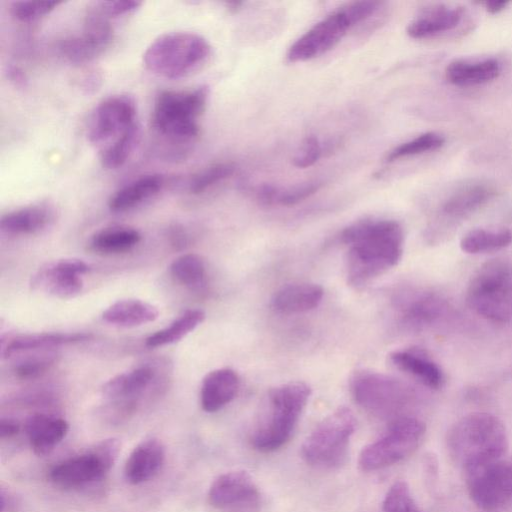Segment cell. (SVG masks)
Here are the masks:
<instances>
[{
  "mask_svg": "<svg viewBox=\"0 0 512 512\" xmlns=\"http://www.w3.org/2000/svg\"><path fill=\"white\" fill-rule=\"evenodd\" d=\"M340 239L348 247L346 276L353 287L384 274L399 263L403 254V230L394 220H360L346 227Z\"/></svg>",
  "mask_w": 512,
  "mask_h": 512,
  "instance_id": "1",
  "label": "cell"
},
{
  "mask_svg": "<svg viewBox=\"0 0 512 512\" xmlns=\"http://www.w3.org/2000/svg\"><path fill=\"white\" fill-rule=\"evenodd\" d=\"M311 389L301 381L272 388L251 432L250 443L260 452H272L291 438L307 405Z\"/></svg>",
  "mask_w": 512,
  "mask_h": 512,
  "instance_id": "2",
  "label": "cell"
},
{
  "mask_svg": "<svg viewBox=\"0 0 512 512\" xmlns=\"http://www.w3.org/2000/svg\"><path fill=\"white\" fill-rule=\"evenodd\" d=\"M451 456L464 470L502 459L508 436L502 421L493 414L475 412L463 416L447 436Z\"/></svg>",
  "mask_w": 512,
  "mask_h": 512,
  "instance_id": "3",
  "label": "cell"
},
{
  "mask_svg": "<svg viewBox=\"0 0 512 512\" xmlns=\"http://www.w3.org/2000/svg\"><path fill=\"white\" fill-rule=\"evenodd\" d=\"M211 53L208 41L192 32L165 33L154 39L143 54L150 72L167 79H180L197 71Z\"/></svg>",
  "mask_w": 512,
  "mask_h": 512,
  "instance_id": "4",
  "label": "cell"
},
{
  "mask_svg": "<svg viewBox=\"0 0 512 512\" xmlns=\"http://www.w3.org/2000/svg\"><path fill=\"white\" fill-rule=\"evenodd\" d=\"M466 302L477 315L497 323L512 319V260L494 258L471 277Z\"/></svg>",
  "mask_w": 512,
  "mask_h": 512,
  "instance_id": "5",
  "label": "cell"
},
{
  "mask_svg": "<svg viewBox=\"0 0 512 512\" xmlns=\"http://www.w3.org/2000/svg\"><path fill=\"white\" fill-rule=\"evenodd\" d=\"M207 98L206 86L160 92L152 112L153 128L173 140H192L199 133L198 118L205 109Z\"/></svg>",
  "mask_w": 512,
  "mask_h": 512,
  "instance_id": "6",
  "label": "cell"
},
{
  "mask_svg": "<svg viewBox=\"0 0 512 512\" xmlns=\"http://www.w3.org/2000/svg\"><path fill=\"white\" fill-rule=\"evenodd\" d=\"M356 420L352 411L341 407L325 417L308 435L301 447L307 464L318 469H336L348 455Z\"/></svg>",
  "mask_w": 512,
  "mask_h": 512,
  "instance_id": "7",
  "label": "cell"
},
{
  "mask_svg": "<svg viewBox=\"0 0 512 512\" xmlns=\"http://www.w3.org/2000/svg\"><path fill=\"white\" fill-rule=\"evenodd\" d=\"M425 431V424L415 417L394 419L379 439L362 449L358 460L360 469L376 471L402 461L418 448Z\"/></svg>",
  "mask_w": 512,
  "mask_h": 512,
  "instance_id": "8",
  "label": "cell"
},
{
  "mask_svg": "<svg viewBox=\"0 0 512 512\" xmlns=\"http://www.w3.org/2000/svg\"><path fill=\"white\" fill-rule=\"evenodd\" d=\"M120 450L117 439L101 440L85 453L55 465L50 480L62 488H79L101 480L112 468Z\"/></svg>",
  "mask_w": 512,
  "mask_h": 512,
  "instance_id": "9",
  "label": "cell"
},
{
  "mask_svg": "<svg viewBox=\"0 0 512 512\" xmlns=\"http://www.w3.org/2000/svg\"><path fill=\"white\" fill-rule=\"evenodd\" d=\"M465 472L469 494L480 509L495 511L512 500V463L499 459Z\"/></svg>",
  "mask_w": 512,
  "mask_h": 512,
  "instance_id": "10",
  "label": "cell"
},
{
  "mask_svg": "<svg viewBox=\"0 0 512 512\" xmlns=\"http://www.w3.org/2000/svg\"><path fill=\"white\" fill-rule=\"evenodd\" d=\"M349 385L354 400L377 415L393 412L407 397L403 383L371 370H356L350 377Z\"/></svg>",
  "mask_w": 512,
  "mask_h": 512,
  "instance_id": "11",
  "label": "cell"
},
{
  "mask_svg": "<svg viewBox=\"0 0 512 512\" xmlns=\"http://www.w3.org/2000/svg\"><path fill=\"white\" fill-rule=\"evenodd\" d=\"M345 6L316 23L289 48L288 62H303L320 56L335 47L354 26Z\"/></svg>",
  "mask_w": 512,
  "mask_h": 512,
  "instance_id": "12",
  "label": "cell"
},
{
  "mask_svg": "<svg viewBox=\"0 0 512 512\" xmlns=\"http://www.w3.org/2000/svg\"><path fill=\"white\" fill-rule=\"evenodd\" d=\"M136 104L128 95H114L101 101L90 115L88 140L107 146L136 123Z\"/></svg>",
  "mask_w": 512,
  "mask_h": 512,
  "instance_id": "13",
  "label": "cell"
},
{
  "mask_svg": "<svg viewBox=\"0 0 512 512\" xmlns=\"http://www.w3.org/2000/svg\"><path fill=\"white\" fill-rule=\"evenodd\" d=\"M112 38L113 28L109 18L93 7L85 17L81 33L64 39L59 49L68 61L86 63L103 53Z\"/></svg>",
  "mask_w": 512,
  "mask_h": 512,
  "instance_id": "14",
  "label": "cell"
},
{
  "mask_svg": "<svg viewBox=\"0 0 512 512\" xmlns=\"http://www.w3.org/2000/svg\"><path fill=\"white\" fill-rule=\"evenodd\" d=\"M89 265L76 258L59 259L41 266L32 276L30 286L59 299H71L83 290L82 275Z\"/></svg>",
  "mask_w": 512,
  "mask_h": 512,
  "instance_id": "15",
  "label": "cell"
},
{
  "mask_svg": "<svg viewBox=\"0 0 512 512\" xmlns=\"http://www.w3.org/2000/svg\"><path fill=\"white\" fill-rule=\"evenodd\" d=\"M258 499V488L245 471H230L219 475L208 491L209 504L219 510L251 506Z\"/></svg>",
  "mask_w": 512,
  "mask_h": 512,
  "instance_id": "16",
  "label": "cell"
},
{
  "mask_svg": "<svg viewBox=\"0 0 512 512\" xmlns=\"http://www.w3.org/2000/svg\"><path fill=\"white\" fill-rule=\"evenodd\" d=\"M464 17V9L444 4L424 8L408 24L406 32L413 39H426L455 29Z\"/></svg>",
  "mask_w": 512,
  "mask_h": 512,
  "instance_id": "17",
  "label": "cell"
},
{
  "mask_svg": "<svg viewBox=\"0 0 512 512\" xmlns=\"http://www.w3.org/2000/svg\"><path fill=\"white\" fill-rule=\"evenodd\" d=\"M165 460V447L157 438L141 441L130 453L124 468L126 480L138 485L152 479Z\"/></svg>",
  "mask_w": 512,
  "mask_h": 512,
  "instance_id": "18",
  "label": "cell"
},
{
  "mask_svg": "<svg viewBox=\"0 0 512 512\" xmlns=\"http://www.w3.org/2000/svg\"><path fill=\"white\" fill-rule=\"evenodd\" d=\"M238 374L230 368H219L205 375L200 387V404L205 412L213 413L230 403L239 390Z\"/></svg>",
  "mask_w": 512,
  "mask_h": 512,
  "instance_id": "19",
  "label": "cell"
},
{
  "mask_svg": "<svg viewBox=\"0 0 512 512\" xmlns=\"http://www.w3.org/2000/svg\"><path fill=\"white\" fill-rule=\"evenodd\" d=\"M24 429L33 452L43 456L65 438L69 424L63 418L37 413L27 418Z\"/></svg>",
  "mask_w": 512,
  "mask_h": 512,
  "instance_id": "20",
  "label": "cell"
},
{
  "mask_svg": "<svg viewBox=\"0 0 512 512\" xmlns=\"http://www.w3.org/2000/svg\"><path fill=\"white\" fill-rule=\"evenodd\" d=\"M389 359L398 370L430 389H439L445 382L444 373L439 365L420 349L397 350L390 353Z\"/></svg>",
  "mask_w": 512,
  "mask_h": 512,
  "instance_id": "21",
  "label": "cell"
},
{
  "mask_svg": "<svg viewBox=\"0 0 512 512\" xmlns=\"http://www.w3.org/2000/svg\"><path fill=\"white\" fill-rule=\"evenodd\" d=\"M494 193V189L486 183L464 184L444 200L441 214L451 221L463 219L485 205Z\"/></svg>",
  "mask_w": 512,
  "mask_h": 512,
  "instance_id": "22",
  "label": "cell"
},
{
  "mask_svg": "<svg viewBox=\"0 0 512 512\" xmlns=\"http://www.w3.org/2000/svg\"><path fill=\"white\" fill-rule=\"evenodd\" d=\"M155 372L150 366H139L120 373L102 387L103 395L113 401L129 402L144 393L151 385Z\"/></svg>",
  "mask_w": 512,
  "mask_h": 512,
  "instance_id": "23",
  "label": "cell"
},
{
  "mask_svg": "<svg viewBox=\"0 0 512 512\" xmlns=\"http://www.w3.org/2000/svg\"><path fill=\"white\" fill-rule=\"evenodd\" d=\"M323 298V288L314 283H293L280 288L272 299L273 307L285 314L316 308Z\"/></svg>",
  "mask_w": 512,
  "mask_h": 512,
  "instance_id": "24",
  "label": "cell"
},
{
  "mask_svg": "<svg viewBox=\"0 0 512 512\" xmlns=\"http://www.w3.org/2000/svg\"><path fill=\"white\" fill-rule=\"evenodd\" d=\"M500 74V64L496 59L454 60L445 69V77L456 86H474L496 79Z\"/></svg>",
  "mask_w": 512,
  "mask_h": 512,
  "instance_id": "25",
  "label": "cell"
},
{
  "mask_svg": "<svg viewBox=\"0 0 512 512\" xmlns=\"http://www.w3.org/2000/svg\"><path fill=\"white\" fill-rule=\"evenodd\" d=\"M156 306L139 299H122L114 302L102 313L106 323L119 327H137L153 322L158 318Z\"/></svg>",
  "mask_w": 512,
  "mask_h": 512,
  "instance_id": "26",
  "label": "cell"
},
{
  "mask_svg": "<svg viewBox=\"0 0 512 512\" xmlns=\"http://www.w3.org/2000/svg\"><path fill=\"white\" fill-rule=\"evenodd\" d=\"M164 184L159 174L143 175L118 189L109 199L113 212L128 211L157 194Z\"/></svg>",
  "mask_w": 512,
  "mask_h": 512,
  "instance_id": "27",
  "label": "cell"
},
{
  "mask_svg": "<svg viewBox=\"0 0 512 512\" xmlns=\"http://www.w3.org/2000/svg\"><path fill=\"white\" fill-rule=\"evenodd\" d=\"M51 219L52 212L47 206L30 205L4 214L0 228L8 234H33L44 229Z\"/></svg>",
  "mask_w": 512,
  "mask_h": 512,
  "instance_id": "28",
  "label": "cell"
},
{
  "mask_svg": "<svg viewBox=\"0 0 512 512\" xmlns=\"http://www.w3.org/2000/svg\"><path fill=\"white\" fill-rule=\"evenodd\" d=\"M90 337V334L84 332H43L22 334L10 339L9 342L3 346L1 353L4 357H9L20 352L86 341L90 339Z\"/></svg>",
  "mask_w": 512,
  "mask_h": 512,
  "instance_id": "29",
  "label": "cell"
},
{
  "mask_svg": "<svg viewBox=\"0 0 512 512\" xmlns=\"http://www.w3.org/2000/svg\"><path fill=\"white\" fill-rule=\"evenodd\" d=\"M141 240L138 230L127 226H114L96 232L90 239V248L101 254H119L131 250Z\"/></svg>",
  "mask_w": 512,
  "mask_h": 512,
  "instance_id": "30",
  "label": "cell"
},
{
  "mask_svg": "<svg viewBox=\"0 0 512 512\" xmlns=\"http://www.w3.org/2000/svg\"><path fill=\"white\" fill-rule=\"evenodd\" d=\"M205 320V313L200 309H188L177 317L169 326L149 335L145 344L155 348L174 344L198 327Z\"/></svg>",
  "mask_w": 512,
  "mask_h": 512,
  "instance_id": "31",
  "label": "cell"
},
{
  "mask_svg": "<svg viewBox=\"0 0 512 512\" xmlns=\"http://www.w3.org/2000/svg\"><path fill=\"white\" fill-rule=\"evenodd\" d=\"M512 232L506 228H477L467 232L460 240V248L468 254L497 251L509 246Z\"/></svg>",
  "mask_w": 512,
  "mask_h": 512,
  "instance_id": "32",
  "label": "cell"
},
{
  "mask_svg": "<svg viewBox=\"0 0 512 512\" xmlns=\"http://www.w3.org/2000/svg\"><path fill=\"white\" fill-rule=\"evenodd\" d=\"M172 277L190 290H201L206 283V267L203 259L194 253L178 256L169 267Z\"/></svg>",
  "mask_w": 512,
  "mask_h": 512,
  "instance_id": "33",
  "label": "cell"
},
{
  "mask_svg": "<svg viewBox=\"0 0 512 512\" xmlns=\"http://www.w3.org/2000/svg\"><path fill=\"white\" fill-rule=\"evenodd\" d=\"M139 137V128L135 124L113 142L105 146L101 152L102 165L108 169L121 167L129 158Z\"/></svg>",
  "mask_w": 512,
  "mask_h": 512,
  "instance_id": "34",
  "label": "cell"
},
{
  "mask_svg": "<svg viewBox=\"0 0 512 512\" xmlns=\"http://www.w3.org/2000/svg\"><path fill=\"white\" fill-rule=\"evenodd\" d=\"M445 143L443 135L436 132L423 133L392 149L386 157L388 162L401 158L419 155L439 149Z\"/></svg>",
  "mask_w": 512,
  "mask_h": 512,
  "instance_id": "35",
  "label": "cell"
},
{
  "mask_svg": "<svg viewBox=\"0 0 512 512\" xmlns=\"http://www.w3.org/2000/svg\"><path fill=\"white\" fill-rule=\"evenodd\" d=\"M441 303L433 295L423 294L413 297L402 307L403 317L411 323H425L436 317L441 310Z\"/></svg>",
  "mask_w": 512,
  "mask_h": 512,
  "instance_id": "36",
  "label": "cell"
},
{
  "mask_svg": "<svg viewBox=\"0 0 512 512\" xmlns=\"http://www.w3.org/2000/svg\"><path fill=\"white\" fill-rule=\"evenodd\" d=\"M382 512H423L416 504L408 484L395 482L387 491Z\"/></svg>",
  "mask_w": 512,
  "mask_h": 512,
  "instance_id": "37",
  "label": "cell"
},
{
  "mask_svg": "<svg viewBox=\"0 0 512 512\" xmlns=\"http://www.w3.org/2000/svg\"><path fill=\"white\" fill-rule=\"evenodd\" d=\"M235 170L231 163L223 162L209 166L195 174L189 182V191L200 194L213 185L229 178Z\"/></svg>",
  "mask_w": 512,
  "mask_h": 512,
  "instance_id": "38",
  "label": "cell"
},
{
  "mask_svg": "<svg viewBox=\"0 0 512 512\" xmlns=\"http://www.w3.org/2000/svg\"><path fill=\"white\" fill-rule=\"evenodd\" d=\"M61 1H16L10 6L11 14L21 22H33L53 11Z\"/></svg>",
  "mask_w": 512,
  "mask_h": 512,
  "instance_id": "39",
  "label": "cell"
},
{
  "mask_svg": "<svg viewBox=\"0 0 512 512\" xmlns=\"http://www.w3.org/2000/svg\"><path fill=\"white\" fill-rule=\"evenodd\" d=\"M320 187L321 183L313 181L289 189L280 190L278 188L275 204L283 206L296 205L315 194Z\"/></svg>",
  "mask_w": 512,
  "mask_h": 512,
  "instance_id": "40",
  "label": "cell"
},
{
  "mask_svg": "<svg viewBox=\"0 0 512 512\" xmlns=\"http://www.w3.org/2000/svg\"><path fill=\"white\" fill-rule=\"evenodd\" d=\"M53 361L50 355L33 356L17 363L14 372L21 379H33L44 373Z\"/></svg>",
  "mask_w": 512,
  "mask_h": 512,
  "instance_id": "41",
  "label": "cell"
},
{
  "mask_svg": "<svg viewBox=\"0 0 512 512\" xmlns=\"http://www.w3.org/2000/svg\"><path fill=\"white\" fill-rule=\"evenodd\" d=\"M322 154V147L315 136L304 139L299 152L293 158V164L297 168H308L314 165Z\"/></svg>",
  "mask_w": 512,
  "mask_h": 512,
  "instance_id": "42",
  "label": "cell"
},
{
  "mask_svg": "<svg viewBox=\"0 0 512 512\" xmlns=\"http://www.w3.org/2000/svg\"><path fill=\"white\" fill-rule=\"evenodd\" d=\"M141 2L138 1H100L95 3V8L108 18L120 17L136 11Z\"/></svg>",
  "mask_w": 512,
  "mask_h": 512,
  "instance_id": "43",
  "label": "cell"
},
{
  "mask_svg": "<svg viewBox=\"0 0 512 512\" xmlns=\"http://www.w3.org/2000/svg\"><path fill=\"white\" fill-rule=\"evenodd\" d=\"M20 431L18 421L11 418H2L0 420V438L9 439L17 435Z\"/></svg>",
  "mask_w": 512,
  "mask_h": 512,
  "instance_id": "44",
  "label": "cell"
},
{
  "mask_svg": "<svg viewBox=\"0 0 512 512\" xmlns=\"http://www.w3.org/2000/svg\"><path fill=\"white\" fill-rule=\"evenodd\" d=\"M8 78L17 86L25 85L26 78L23 71L17 66H9L7 69Z\"/></svg>",
  "mask_w": 512,
  "mask_h": 512,
  "instance_id": "45",
  "label": "cell"
},
{
  "mask_svg": "<svg viewBox=\"0 0 512 512\" xmlns=\"http://www.w3.org/2000/svg\"><path fill=\"white\" fill-rule=\"evenodd\" d=\"M485 10L490 14H498L502 12L508 5V1H485L482 3Z\"/></svg>",
  "mask_w": 512,
  "mask_h": 512,
  "instance_id": "46",
  "label": "cell"
},
{
  "mask_svg": "<svg viewBox=\"0 0 512 512\" xmlns=\"http://www.w3.org/2000/svg\"><path fill=\"white\" fill-rule=\"evenodd\" d=\"M172 243L175 246L183 247L187 243V235L180 227H175L171 231Z\"/></svg>",
  "mask_w": 512,
  "mask_h": 512,
  "instance_id": "47",
  "label": "cell"
}]
</instances>
